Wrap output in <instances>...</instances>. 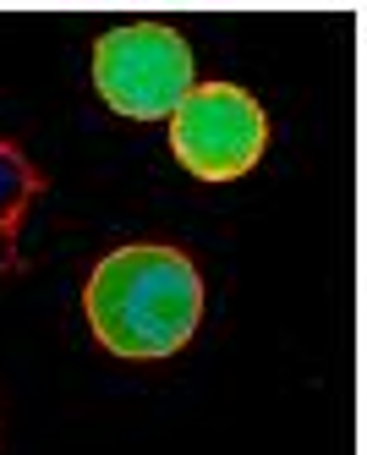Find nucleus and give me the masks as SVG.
Masks as SVG:
<instances>
[{
  "instance_id": "2",
  "label": "nucleus",
  "mask_w": 367,
  "mask_h": 455,
  "mask_svg": "<svg viewBox=\"0 0 367 455\" xmlns=\"http://www.w3.org/2000/svg\"><path fill=\"white\" fill-rule=\"evenodd\" d=\"M93 88L116 116L159 121L197 88L192 50L176 28H164V22L110 28V34L93 44Z\"/></svg>"
},
{
  "instance_id": "3",
  "label": "nucleus",
  "mask_w": 367,
  "mask_h": 455,
  "mask_svg": "<svg viewBox=\"0 0 367 455\" xmlns=\"http://www.w3.org/2000/svg\"><path fill=\"white\" fill-rule=\"evenodd\" d=\"M269 148V116L236 83H197L171 110V154L197 181H236Z\"/></svg>"
},
{
  "instance_id": "4",
  "label": "nucleus",
  "mask_w": 367,
  "mask_h": 455,
  "mask_svg": "<svg viewBox=\"0 0 367 455\" xmlns=\"http://www.w3.org/2000/svg\"><path fill=\"white\" fill-rule=\"evenodd\" d=\"M44 198V176H39V165L17 148V143H6L0 138V275H12L17 264H22V252H17V231H22V220H28V209Z\"/></svg>"
},
{
  "instance_id": "1",
  "label": "nucleus",
  "mask_w": 367,
  "mask_h": 455,
  "mask_svg": "<svg viewBox=\"0 0 367 455\" xmlns=\"http://www.w3.org/2000/svg\"><path fill=\"white\" fill-rule=\"evenodd\" d=\"M99 346L126 363L176 356L203 318V280L181 247H116L83 285Z\"/></svg>"
}]
</instances>
